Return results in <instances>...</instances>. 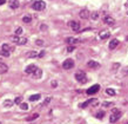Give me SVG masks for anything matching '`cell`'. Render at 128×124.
Returning a JSON list of instances; mask_svg holds the SVG:
<instances>
[{"label":"cell","mask_w":128,"mask_h":124,"mask_svg":"<svg viewBox=\"0 0 128 124\" xmlns=\"http://www.w3.org/2000/svg\"><path fill=\"white\" fill-rule=\"evenodd\" d=\"M121 116H122V112H121L120 110H119V109H114L112 115H110V117H109V122H110V123H115L116 120L120 119Z\"/></svg>","instance_id":"obj_1"},{"label":"cell","mask_w":128,"mask_h":124,"mask_svg":"<svg viewBox=\"0 0 128 124\" xmlns=\"http://www.w3.org/2000/svg\"><path fill=\"white\" fill-rule=\"evenodd\" d=\"M32 7H33V10H35V11H44L45 7H46V3L42 1V0H38V1H34V3H33Z\"/></svg>","instance_id":"obj_2"},{"label":"cell","mask_w":128,"mask_h":124,"mask_svg":"<svg viewBox=\"0 0 128 124\" xmlns=\"http://www.w3.org/2000/svg\"><path fill=\"white\" fill-rule=\"evenodd\" d=\"M11 40L16 45H25L27 43V39L25 37H19V35H14V37H11Z\"/></svg>","instance_id":"obj_3"},{"label":"cell","mask_w":128,"mask_h":124,"mask_svg":"<svg viewBox=\"0 0 128 124\" xmlns=\"http://www.w3.org/2000/svg\"><path fill=\"white\" fill-rule=\"evenodd\" d=\"M75 79L79 81V83H81V84H85L86 81H87V77H86V73L84 71H78L76 73H75Z\"/></svg>","instance_id":"obj_4"},{"label":"cell","mask_w":128,"mask_h":124,"mask_svg":"<svg viewBox=\"0 0 128 124\" xmlns=\"http://www.w3.org/2000/svg\"><path fill=\"white\" fill-rule=\"evenodd\" d=\"M62 67L65 70H70L74 67V60L73 59H66L65 62L62 63Z\"/></svg>","instance_id":"obj_5"},{"label":"cell","mask_w":128,"mask_h":124,"mask_svg":"<svg viewBox=\"0 0 128 124\" xmlns=\"http://www.w3.org/2000/svg\"><path fill=\"white\" fill-rule=\"evenodd\" d=\"M99 90H100V85H99V84H95V85L90 86L89 89H87L86 93H87V95H94V93H96Z\"/></svg>","instance_id":"obj_6"},{"label":"cell","mask_w":128,"mask_h":124,"mask_svg":"<svg viewBox=\"0 0 128 124\" xmlns=\"http://www.w3.org/2000/svg\"><path fill=\"white\" fill-rule=\"evenodd\" d=\"M68 26H70L74 32H78L79 30H80V24L76 23V21H74V20H72V21L68 23Z\"/></svg>","instance_id":"obj_7"},{"label":"cell","mask_w":128,"mask_h":124,"mask_svg":"<svg viewBox=\"0 0 128 124\" xmlns=\"http://www.w3.org/2000/svg\"><path fill=\"white\" fill-rule=\"evenodd\" d=\"M79 16H80L81 19H88V17H90V13H89L88 10H81Z\"/></svg>","instance_id":"obj_8"},{"label":"cell","mask_w":128,"mask_h":124,"mask_svg":"<svg viewBox=\"0 0 128 124\" xmlns=\"http://www.w3.org/2000/svg\"><path fill=\"white\" fill-rule=\"evenodd\" d=\"M110 37V33H109V31H107V30H104V31H100V33H99V38L100 39H107Z\"/></svg>","instance_id":"obj_9"},{"label":"cell","mask_w":128,"mask_h":124,"mask_svg":"<svg viewBox=\"0 0 128 124\" xmlns=\"http://www.w3.org/2000/svg\"><path fill=\"white\" fill-rule=\"evenodd\" d=\"M36 69H38V67H36V66H35L34 64H31V65H28L27 67H26V70H25V72H26L27 74H32L35 70H36Z\"/></svg>","instance_id":"obj_10"},{"label":"cell","mask_w":128,"mask_h":124,"mask_svg":"<svg viewBox=\"0 0 128 124\" xmlns=\"http://www.w3.org/2000/svg\"><path fill=\"white\" fill-rule=\"evenodd\" d=\"M104 21H105V23L107 24L108 26H113V25L115 24V20L113 19V18H112L110 16H106V17H105V19H104Z\"/></svg>","instance_id":"obj_11"},{"label":"cell","mask_w":128,"mask_h":124,"mask_svg":"<svg viewBox=\"0 0 128 124\" xmlns=\"http://www.w3.org/2000/svg\"><path fill=\"white\" fill-rule=\"evenodd\" d=\"M32 77L34 78V79H40V78L42 77V71L40 70V69H36V70L32 73Z\"/></svg>","instance_id":"obj_12"},{"label":"cell","mask_w":128,"mask_h":124,"mask_svg":"<svg viewBox=\"0 0 128 124\" xmlns=\"http://www.w3.org/2000/svg\"><path fill=\"white\" fill-rule=\"evenodd\" d=\"M119 44H120V42H119L118 39H113V40H110V43H109V49H110V50H114V49L118 47Z\"/></svg>","instance_id":"obj_13"},{"label":"cell","mask_w":128,"mask_h":124,"mask_svg":"<svg viewBox=\"0 0 128 124\" xmlns=\"http://www.w3.org/2000/svg\"><path fill=\"white\" fill-rule=\"evenodd\" d=\"M66 43L70 44V45H74V44L80 43V39H76V38H73V37H70V38L66 39Z\"/></svg>","instance_id":"obj_14"},{"label":"cell","mask_w":128,"mask_h":124,"mask_svg":"<svg viewBox=\"0 0 128 124\" xmlns=\"http://www.w3.org/2000/svg\"><path fill=\"white\" fill-rule=\"evenodd\" d=\"M87 66H88L89 69H98L99 67V63L98 62H94V60H89L88 63H87Z\"/></svg>","instance_id":"obj_15"},{"label":"cell","mask_w":128,"mask_h":124,"mask_svg":"<svg viewBox=\"0 0 128 124\" xmlns=\"http://www.w3.org/2000/svg\"><path fill=\"white\" fill-rule=\"evenodd\" d=\"M10 7H11L12 10L18 8L19 7V1H18V0H11V1H10Z\"/></svg>","instance_id":"obj_16"},{"label":"cell","mask_w":128,"mask_h":124,"mask_svg":"<svg viewBox=\"0 0 128 124\" xmlns=\"http://www.w3.org/2000/svg\"><path fill=\"white\" fill-rule=\"evenodd\" d=\"M13 103H14V102L11 101V99H6V101H4L2 105H4V108H11L12 105H13Z\"/></svg>","instance_id":"obj_17"},{"label":"cell","mask_w":128,"mask_h":124,"mask_svg":"<svg viewBox=\"0 0 128 124\" xmlns=\"http://www.w3.org/2000/svg\"><path fill=\"white\" fill-rule=\"evenodd\" d=\"M40 98H41V95H33V96H31L30 97V102H36V101H39Z\"/></svg>","instance_id":"obj_18"},{"label":"cell","mask_w":128,"mask_h":124,"mask_svg":"<svg viewBox=\"0 0 128 124\" xmlns=\"http://www.w3.org/2000/svg\"><path fill=\"white\" fill-rule=\"evenodd\" d=\"M2 50L11 52V51H14V47L11 46V45H8V44H4V45H2Z\"/></svg>","instance_id":"obj_19"},{"label":"cell","mask_w":128,"mask_h":124,"mask_svg":"<svg viewBox=\"0 0 128 124\" xmlns=\"http://www.w3.org/2000/svg\"><path fill=\"white\" fill-rule=\"evenodd\" d=\"M106 93H107L108 96H115L116 91H115L114 89H110V88H108V89H106Z\"/></svg>","instance_id":"obj_20"},{"label":"cell","mask_w":128,"mask_h":124,"mask_svg":"<svg viewBox=\"0 0 128 124\" xmlns=\"http://www.w3.org/2000/svg\"><path fill=\"white\" fill-rule=\"evenodd\" d=\"M8 67L5 64H0V73H5V72H7Z\"/></svg>","instance_id":"obj_21"},{"label":"cell","mask_w":128,"mask_h":124,"mask_svg":"<svg viewBox=\"0 0 128 124\" xmlns=\"http://www.w3.org/2000/svg\"><path fill=\"white\" fill-rule=\"evenodd\" d=\"M92 101H93V99H88V101H86L85 103H82V104L80 105V108L84 109V108H86V106H88V105H90V104H92Z\"/></svg>","instance_id":"obj_22"},{"label":"cell","mask_w":128,"mask_h":124,"mask_svg":"<svg viewBox=\"0 0 128 124\" xmlns=\"http://www.w3.org/2000/svg\"><path fill=\"white\" fill-rule=\"evenodd\" d=\"M22 21H24V23H26V24L31 23V21H32V17H30V16L24 17V18H22Z\"/></svg>","instance_id":"obj_23"},{"label":"cell","mask_w":128,"mask_h":124,"mask_svg":"<svg viewBox=\"0 0 128 124\" xmlns=\"http://www.w3.org/2000/svg\"><path fill=\"white\" fill-rule=\"evenodd\" d=\"M90 18L93 20H98L99 19V13H98V12H93V13L90 14Z\"/></svg>","instance_id":"obj_24"},{"label":"cell","mask_w":128,"mask_h":124,"mask_svg":"<svg viewBox=\"0 0 128 124\" xmlns=\"http://www.w3.org/2000/svg\"><path fill=\"white\" fill-rule=\"evenodd\" d=\"M39 117V115L38 113H34V115H32V116H30V117H27V120L30 122V120H34V119H36Z\"/></svg>","instance_id":"obj_25"},{"label":"cell","mask_w":128,"mask_h":124,"mask_svg":"<svg viewBox=\"0 0 128 124\" xmlns=\"http://www.w3.org/2000/svg\"><path fill=\"white\" fill-rule=\"evenodd\" d=\"M28 57H30V58H35V57H38V53H36L35 51H32V52L28 53Z\"/></svg>","instance_id":"obj_26"},{"label":"cell","mask_w":128,"mask_h":124,"mask_svg":"<svg viewBox=\"0 0 128 124\" xmlns=\"http://www.w3.org/2000/svg\"><path fill=\"white\" fill-rule=\"evenodd\" d=\"M0 54H1V56H4V57H6V58L10 57V52H8V51H5V50H1Z\"/></svg>","instance_id":"obj_27"},{"label":"cell","mask_w":128,"mask_h":124,"mask_svg":"<svg viewBox=\"0 0 128 124\" xmlns=\"http://www.w3.org/2000/svg\"><path fill=\"white\" fill-rule=\"evenodd\" d=\"M104 116H105V111H99V112L96 113V117L99 118V119H101Z\"/></svg>","instance_id":"obj_28"},{"label":"cell","mask_w":128,"mask_h":124,"mask_svg":"<svg viewBox=\"0 0 128 124\" xmlns=\"http://www.w3.org/2000/svg\"><path fill=\"white\" fill-rule=\"evenodd\" d=\"M20 109H21V110H27L28 105L26 104V103H21V104H20Z\"/></svg>","instance_id":"obj_29"},{"label":"cell","mask_w":128,"mask_h":124,"mask_svg":"<svg viewBox=\"0 0 128 124\" xmlns=\"http://www.w3.org/2000/svg\"><path fill=\"white\" fill-rule=\"evenodd\" d=\"M21 33H22V28H21V27H18L16 30V34L19 35V34H21Z\"/></svg>","instance_id":"obj_30"},{"label":"cell","mask_w":128,"mask_h":124,"mask_svg":"<svg viewBox=\"0 0 128 124\" xmlns=\"http://www.w3.org/2000/svg\"><path fill=\"white\" fill-rule=\"evenodd\" d=\"M14 103H16V104H21V98H20V97H16V101H14Z\"/></svg>","instance_id":"obj_31"},{"label":"cell","mask_w":128,"mask_h":124,"mask_svg":"<svg viewBox=\"0 0 128 124\" xmlns=\"http://www.w3.org/2000/svg\"><path fill=\"white\" fill-rule=\"evenodd\" d=\"M102 105H104V106H110V105H112V103H109V102H105V103H102Z\"/></svg>","instance_id":"obj_32"},{"label":"cell","mask_w":128,"mask_h":124,"mask_svg":"<svg viewBox=\"0 0 128 124\" xmlns=\"http://www.w3.org/2000/svg\"><path fill=\"white\" fill-rule=\"evenodd\" d=\"M44 56H45V51H41V52L38 54V57H39V58H42Z\"/></svg>","instance_id":"obj_33"},{"label":"cell","mask_w":128,"mask_h":124,"mask_svg":"<svg viewBox=\"0 0 128 124\" xmlns=\"http://www.w3.org/2000/svg\"><path fill=\"white\" fill-rule=\"evenodd\" d=\"M35 44H36V45H40V46H41V45L44 44V42H42V40H36V42H35Z\"/></svg>","instance_id":"obj_34"},{"label":"cell","mask_w":128,"mask_h":124,"mask_svg":"<svg viewBox=\"0 0 128 124\" xmlns=\"http://www.w3.org/2000/svg\"><path fill=\"white\" fill-rule=\"evenodd\" d=\"M73 50H74L73 46H68V47H67V51H68V52H72Z\"/></svg>","instance_id":"obj_35"},{"label":"cell","mask_w":128,"mask_h":124,"mask_svg":"<svg viewBox=\"0 0 128 124\" xmlns=\"http://www.w3.org/2000/svg\"><path fill=\"white\" fill-rule=\"evenodd\" d=\"M47 26L46 25H40V30H46Z\"/></svg>","instance_id":"obj_36"},{"label":"cell","mask_w":128,"mask_h":124,"mask_svg":"<svg viewBox=\"0 0 128 124\" xmlns=\"http://www.w3.org/2000/svg\"><path fill=\"white\" fill-rule=\"evenodd\" d=\"M50 97H48V98H46V101H45V103H44V105H46L47 104V103H48V102H50Z\"/></svg>","instance_id":"obj_37"},{"label":"cell","mask_w":128,"mask_h":124,"mask_svg":"<svg viewBox=\"0 0 128 124\" xmlns=\"http://www.w3.org/2000/svg\"><path fill=\"white\" fill-rule=\"evenodd\" d=\"M5 3H6V0H0V6H1V5H4Z\"/></svg>","instance_id":"obj_38"},{"label":"cell","mask_w":128,"mask_h":124,"mask_svg":"<svg viewBox=\"0 0 128 124\" xmlns=\"http://www.w3.org/2000/svg\"><path fill=\"white\" fill-rule=\"evenodd\" d=\"M127 13H128V12H127Z\"/></svg>","instance_id":"obj_39"},{"label":"cell","mask_w":128,"mask_h":124,"mask_svg":"<svg viewBox=\"0 0 128 124\" xmlns=\"http://www.w3.org/2000/svg\"><path fill=\"white\" fill-rule=\"evenodd\" d=\"M0 124H1V123H0Z\"/></svg>","instance_id":"obj_40"}]
</instances>
